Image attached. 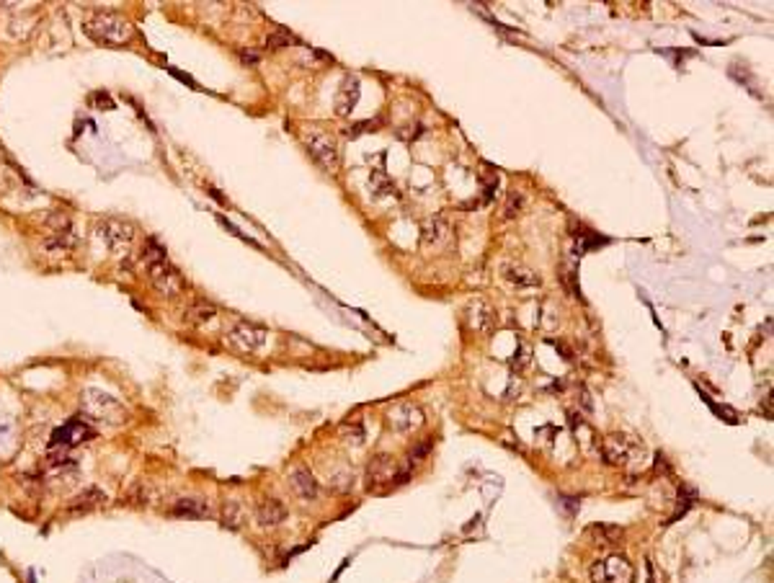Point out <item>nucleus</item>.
Listing matches in <instances>:
<instances>
[{
  "label": "nucleus",
  "mask_w": 774,
  "mask_h": 583,
  "mask_svg": "<svg viewBox=\"0 0 774 583\" xmlns=\"http://www.w3.org/2000/svg\"><path fill=\"white\" fill-rule=\"evenodd\" d=\"M83 32L88 34L91 39L96 44H104V47H121L127 41L135 39V26L132 21H127L119 13H112V11H96L91 13L86 21H83Z\"/></svg>",
  "instance_id": "f257e3e1"
},
{
  "label": "nucleus",
  "mask_w": 774,
  "mask_h": 583,
  "mask_svg": "<svg viewBox=\"0 0 774 583\" xmlns=\"http://www.w3.org/2000/svg\"><path fill=\"white\" fill-rule=\"evenodd\" d=\"M83 415L106 426H119L129 418L127 408L121 406L119 400L104 390H96V387H88L83 392Z\"/></svg>",
  "instance_id": "f03ea898"
},
{
  "label": "nucleus",
  "mask_w": 774,
  "mask_h": 583,
  "mask_svg": "<svg viewBox=\"0 0 774 583\" xmlns=\"http://www.w3.org/2000/svg\"><path fill=\"white\" fill-rule=\"evenodd\" d=\"M302 140H305L307 152H310L312 160L318 163L320 168L328 170V173H333V170L338 168L341 152H338V142H335L333 135H328V132H323V129H318V127H310V129H305Z\"/></svg>",
  "instance_id": "7ed1b4c3"
},
{
  "label": "nucleus",
  "mask_w": 774,
  "mask_h": 583,
  "mask_svg": "<svg viewBox=\"0 0 774 583\" xmlns=\"http://www.w3.org/2000/svg\"><path fill=\"white\" fill-rule=\"evenodd\" d=\"M147 279H150V284L155 287V292L163 295V297H168V300H176V297H181L184 295V289H186L184 276L178 274L176 266L168 261V256L147 264Z\"/></svg>",
  "instance_id": "20e7f679"
},
{
  "label": "nucleus",
  "mask_w": 774,
  "mask_h": 583,
  "mask_svg": "<svg viewBox=\"0 0 774 583\" xmlns=\"http://www.w3.org/2000/svg\"><path fill=\"white\" fill-rule=\"evenodd\" d=\"M96 232H98V238L104 240L114 253L127 250L137 235L135 225L127 222V220H119V217H106V220H101V222L96 225Z\"/></svg>",
  "instance_id": "39448f33"
},
{
  "label": "nucleus",
  "mask_w": 774,
  "mask_h": 583,
  "mask_svg": "<svg viewBox=\"0 0 774 583\" xmlns=\"http://www.w3.org/2000/svg\"><path fill=\"white\" fill-rule=\"evenodd\" d=\"M635 570H632L630 560L622 555H609L591 568V581L594 583H632Z\"/></svg>",
  "instance_id": "423d86ee"
},
{
  "label": "nucleus",
  "mask_w": 774,
  "mask_h": 583,
  "mask_svg": "<svg viewBox=\"0 0 774 583\" xmlns=\"http://www.w3.org/2000/svg\"><path fill=\"white\" fill-rule=\"evenodd\" d=\"M93 436H96V431H93L86 421L70 418L67 424H62L60 429L52 431V436H49V449H72V447H78V444H83V441H91Z\"/></svg>",
  "instance_id": "0eeeda50"
},
{
  "label": "nucleus",
  "mask_w": 774,
  "mask_h": 583,
  "mask_svg": "<svg viewBox=\"0 0 774 583\" xmlns=\"http://www.w3.org/2000/svg\"><path fill=\"white\" fill-rule=\"evenodd\" d=\"M266 338H269V330H266V328L255 326V323H246V320L238 323V326H232L230 333H227V341H230L240 354H255L258 349H264Z\"/></svg>",
  "instance_id": "6e6552de"
},
{
  "label": "nucleus",
  "mask_w": 774,
  "mask_h": 583,
  "mask_svg": "<svg viewBox=\"0 0 774 583\" xmlns=\"http://www.w3.org/2000/svg\"><path fill=\"white\" fill-rule=\"evenodd\" d=\"M395 472H398V464L392 462V457L377 455L367 464V488L369 490H380V488L390 485V483H395Z\"/></svg>",
  "instance_id": "1a4fd4ad"
},
{
  "label": "nucleus",
  "mask_w": 774,
  "mask_h": 583,
  "mask_svg": "<svg viewBox=\"0 0 774 583\" xmlns=\"http://www.w3.org/2000/svg\"><path fill=\"white\" fill-rule=\"evenodd\" d=\"M632 449H635V441L630 436H622V434H609L607 439L601 441V457L609 464H627L632 457Z\"/></svg>",
  "instance_id": "9d476101"
},
{
  "label": "nucleus",
  "mask_w": 774,
  "mask_h": 583,
  "mask_svg": "<svg viewBox=\"0 0 774 583\" xmlns=\"http://www.w3.org/2000/svg\"><path fill=\"white\" fill-rule=\"evenodd\" d=\"M421 424H423V413H421V408L413 406V403H398V406L390 410V426L395 431L408 434V431H413V429H418Z\"/></svg>",
  "instance_id": "9b49d317"
},
{
  "label": "nucleus",
  "mask_w": 774,
  "mask_h": 583,
  "mask_svg": "<svg viewBox=\"0 0 774 583\" xmlns=\"http://www.w3.org/2000/svg\"><path fill=\"white\" fill-rule=\"evenodd\" d=\"M287 519V506L276 501V498H264L255 506V521L261 527H279L281 521Z\"/></svg>",
  "instance_id": "f8f14e48"
},
{
  "label": "nucleus",
  "mask_w": 774,
  "mask_h": 583,
  "mask_svg": "<svg viewBox=\"0 0 774 583\" xmlns=\"http://www.w3.org/2000/svg\"><path fill=\"white\" fill-rule=\"evenodd\" d=\"M359 78L356 75H349V78L343 80V86L341 91H338V96H335V112L341 114V116H346V114H352L354 112V106H356V101H359Z\"/></svg>",
  "instance_id": "ddd939ff"
},
{
  "label": "nucleus",
  "mask_w": 774,
  "mask_h": 583,
  "mask_svg": "<svg viewBox=\"0 0 774 583\" xmlns=\"http://www.w3.org/2000/svg\"><path fill=\"white\" fill-rule=\"evenodd\" d=\"M289 485H292V490H295L302 501H315V498H318V480L312 478V472L305 470V467L292 470V475H289Z\"/></svg>",
  "instance_id": "4468645a"
},
{
  "label": "nucleus",
  "mask_w": 774,
  "mask_h": 583,
  "mask_svg": "<svg viewBox=\"0 0 774 583\" xmlns=\"http://www.w3.org/2000/svg\"><path fill=\"white\" fill-rule=\"evenodd\" d=\"M423 232V243L426 246H441V243H447L449 240V225L444 217H429L426 222H423L421 227Z\"/></svg>",
  "instance_id": "2eb2a0df"
},
{
  "label": "nucleus",
  "mask_w": 774,
  "mask_h": 583,
  "mask_svg": "<svg viewBox=\"0 0 774 583\" xmlns=\"http://www.w3.org/2000/svg\"><path fill=\"white\" fill-rule=\"evenodd\" d=\"M171 514L186 516V519H204V516H209V504L204 498H178Z\"/></svg>",
  "instance_id": "dca6fc26"
},
{
  "label": "nucleus",
  "mask_w": 774,
  "mask_h": 583,
  "mask_svg": "<svg viewBox=\"0 0 774 583\" xmlns=\"http://www.w3.org/2000/svg\"><path fill=\"white\" fill-rule=\"evenodd\" d=\"M503 276L511 281V284H516V287H540V274H535L532 269H527V266H519V264H506L503 266Z\"/></svg>",
  "instance_id": "f3484780"
},
{
  "label": "nucleus",
  "mask_w": 774,
  "mask_h": 583,
  "mask_svg": "<svg viewBox=\"0 0 774 583\" xmlns=\"http://www.w3.org/2000/svg\"><path fill=\"white\" fill-rule=\"evenodd\" d=\"M104 501H106L104 490H98V488H86L83 493H78L70 504H67V511H91V509L101 506Z\"/></svg>",
  "instance_id": "a211bd4d"
},
{
  "label": "nucleus",
  "mask_w": 774,
  "mask_h": 583,
  "mask_svg": "<svg viewBox=\"0 0 774 583\" xmlns=\"http://www.w3.org/2000/svg\"><path fill=\"white\" fill-rule=\"evenodd\" d=\"M75 246H78V238H75V232L72 230L52 232V235H47V238L41 240V248L49 250V253H65V250H72Z\"/></svg>",
  "instance_id": "6ab92c4d"
},
{
  "label": "nucleus",
  "mask_w": 774,
  "mask_h": 583,
  "mask_svg": "<svg viewBox=\"0 0 774 583\" xmlns=\"http://www.w3.org/2000/svg\"><path fill=\"white\" fill-rule=\"evenodd\" d=\"M220 521H222V527L225 529H240L243 527V521H246V509H243V504L240 501H225L222 504V511H220Z\"/></svg>",
  "instance_id": "aec40b11"
},
{
  "label": "nucleus",
  "mask_w": 774,
  "mask_h": 583,
  "mask_svg": "<svg viewBox=\"0 0 774 583\" xmlns=\"http://www.w3.org/2000/svg\"><path fill=\"white\" fill-rule=\"evenodd\" d=\"M184 318H186V323H192V326H207L209 320L217 318V307L209 302H194L186 307Z\"/></svg>",
  "instance_id": "412c9836"
},
{
  "label": "nucleus",
  "mask_w": 774,
  "mask_h": 583,
  "mask_svg": "<svg viewBox=\"0 0 774 583\" xmlns=\"http://www.w3.org/2000/svg\"><path fill=\"white\" fill-rule=\"evenodd\" d=\"M470 326L480 333H488L493 328V310L486 302H475L470 307Z\"/></svg>",
  "instance_id": "4be33fe9"
},
{
  "label": "nucleus",
  "mask_w": 774,
  "mask_h": 583,
  "mask_svg": "<svg viewBox=\"0 0 774 583\" xmlns=\"http://www.w3.org/2000/svg\"><path fill=\"white\" fill-rule=\"evenodd\" d=\"M152 498H155V490H152L150 483H145V480H137L135 485L129 488L127 504H132V506H150Z\"/></svg>",
  "instance_id": "5701e85b"
},
{
  "label": "nucleus",
  "mask_w": 774,
  "mask_h": 583,
  "mask_svg": "<svg viewBox=\"0 0 774 583\" xmlns=\"http://www.w3.org/2000/svg\"><path fill=\"white\" fill-rule=\"evenodd\" d=\"M591 537H596L599 544H617L625 537V532L612 524H596V527H591Z\"/></svg>",
  "instance_id": "b1692460"
},
{
  "label": "nucleus",
  "mask_w": 774,
  "mask_h": 583,
  "mask_svg": "<svg viewBox=\"0 0 774 583\" xmlns=\"http://www.w3.org/2000/svg\"><path fill=\"white\" fill-rule=\"evenodd\" d=\"M524 204H527V199H524V194L516 192V189H514V192L506 194V204H503V215L509 217V220H511V217H519L521 212H524Z\"/></svg>",
  "instance_id": "393cba45"
},
{
  "label": "nucleus",
  "mask_w": 774,
  "mask_h": 583,
  "mask_svg": "<svg viewBox=\"0 0 774 583\" xmlns=\"http://www.w3.org/2000/svg\"><path fill=\"white\" fill-rule=\"evenodd\" d=\"M16 441H13V426L8 421H0V457H6L13 452Z\"/></svg>",
  "instance_id": "a878e982"
},
{
  "label": "nucleus",
  "mask_w": 774,
  "mask_h": 583,
  "mask_svg": "<svg viewBox=\"0 0 774 583\" xmlns=\"http://www.w3.org/2000/svg\"><path fill=\"white\" fill-rule=\"evenodd\" d=\"M289 44H292V34L284 32V29H276V32H272L266 36V49H272V52L289 47Z\"/></svg>",
  "instance_id": "bb28decb"
},
{
  "label": "nucleus",
  "mask_w": 774,
  "mask_h": 583,
  "mask_svg": "<svg viewBox=\"0 0 774 583\" xmlns=\"http://www.w3.org/2000/svg\"><path fill=\"white\" fill-rule=\"evenodd\" d=\"M158 258H166V248L160 246L155 238H147L142 248V261L145 264H150V261H158Z\"/></svg>",
  "instance_id": "cd10ccee"
},
{
  "label": "nucleus",
  "mask_w": 774,
  "mask_h": 583,
  "mask_svg": "<svg viewBox=\"0 0 774 583\" xmlns=\"http://www.w3.org/2000/svg\"><path fill=\"white\" fill-rule=\"evenodd\" d=\"M343 441L346 444H354V447H361L364 444V429L359 424H343Z\"/></svg>",
  "instance_id": "c85d7f7f"
},
{
  "label": "nucleus",
  "mask_w": 774,
  "mask_h": 583,
  "mask_svg": "<svg viewBox=\"0 0 774 583\" xmlns=\"http://www.w3.org/2000/svg\"><path fill=\"white\" fill-rule=\"evenodd\" d=\"M331 485L335 490H349L354 485V470H338L331 475Z\"/></svg>",
  "instance_id": "c756f323"
},
{
  "label": "nucleus",
  "mask_w": 774,
  "mask_h": 583,
  "mask_svg": "<svg viewBox=\"0 0 774 583\" xmlns=\"http://www.w3.org/2000/svg\"><path fill=\"white\" fill-rule=\"evenodd\" d=\"M49 227H55V232L60 230H70V220H67V215H62V212H55V215H49Z\"/></svg>",
  "instance_id": "7c9ffc66"
},
{
  "label": "nucleus",
  "mask_w": 774,
  "mask_h": 583,
  "mask_svg": "<svg viewBox=\"0 0 774 583\" xmlns=\"http://www.w3.org/2000/svg\"><path fill=\"white\" fill-rule=\"evenodd\" d=\"M91 101H93V104H98V109H106V112H112V109H116V104H114V98L109 96V93H104V91H98V93H93V96H91Z\"/></svg>",
  "instance_id": "2f4dec72"
},
{
  "label": "nucleus",
  "mask_w": 774,
  "mask_h": 583,
  "mask_svg": "<svg viewBox=\"0 0 774 583\" xmlns=\"http://www.w3.org/2000/svg\"><path fill=\"white\" fill-rule=\"evenodd\" d=\"M240 60H243L246 65H255V62H258V55H255V52H248V49H243V52H240Z\"/></svg>",
  "instance_id": "473e14b6"
},
{
  "label": "nucleus",
  "mask_w": 774,
  "mask_h": 583,
  "mask_svg": "<svg viewBox=\"0 0 774 583\" xmlns=\"http://www.w3.org/2000/svg\"><path fill=\"white\" fill-rule=\"evenodd\" d=\"M429 447H432V444L426 441V444H421L418 449H413V452H411V460H418V457H423L426 452H429Z\"/></svg>",
  "instance_id": "72a5a7b5"
},
{
  "label": "nucleus",
  "mask_w": 774,
  "mask_h": 583,
  "mask_svg": "<svg viewBox=\"0 0 774 583\" xmlns=\"http://www.w3.org/2000/svg\"><path fill=\"white\" fill-rule=\"evenodd\" d=\"M581 400H583V408H586V410H594V406H591V398H589V392H586V390L581 392Z\"/></svg>",
  "instance_id": "f704fd0d"
}]
</instances>
